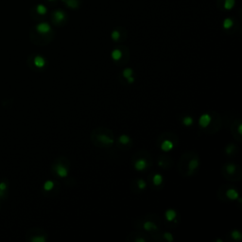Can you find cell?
<instances>
[{
  "label": "cell",
  "instance_id": "obj_10",
  "mask_svg": "<svg viewBox=\"0 0 242 242\" xmlns=\"http://www.w3.org/2000/svg\"><path fill=\"white\" fill-rule=\"evenodd\" d=\"M53 17H54V20L57 23H61L65 19V14L63 10H56L53 14Z\"/></svg>",
  "mask_w": 242,
  "mask_h": 242
},
{
  "label": "cell",
  "instance_id": "obj_26",
  "mask_svg": "<svg viewBox=\"0 0 242 242\" xmlns=\"http://www.w3.org/2000/svg\"><path fill=\"white\" fill-rule=\"evenodd\" d=\"M111 37H112V39L113 41H117V40H119V38H120V33L118 30H113V31L112 32L111 34Z\"/></svg>",
  "mask_w": 242,
  "mask_h": 242
},
{
  "label": "cell",
  "instance_id": "obj_17",
  "mask_svg": "<svg viewBox=\"0 0 242 242\" xmlns=\"http://www.w3.org/2000/svg\"><path fill=\"white\" fill-rule=\"evenodd\" d=\"M183 124L184 125V126H186V127H189V126H191V125L194 123V120H193L192 118V116L190 115H186V116H184V118H183Z\"/></svg>",
  "mask_w": 242,
  "mask_h": 242
},
{
  "label": "cell",
  "instance_id": "obj_3",
  "mask_svg": "<svg viewBox=\"0 0 242 242\" xmlns=\"http://www.w3.org/2000/svg\"><path fill=\"white\" fill-rule=\"evenodd\" d=\"M54 169H55V172L57 173V175L61 178H64L68 175V170L63 165H57L55 166Z\"/></svg>",
  "mask_w": 242,
  "mask_h": 242
},
{
  "label": "cell",
  "instance_id": "obj_7",
  "mask_svg": "<svg viewBox=\"0 0 242 242\" xmlns=\"http://www.w3.org/2000/svg\"><path fill=\"white\" fill-rule=\"evenodd\" d=\"M199 165H200V162H199V159L198 158L192 159V160L189 162V164H188V172L190 173V174H192L197 168H198Z\"/></svg>",
  "mask_w": 242,
  "mask_h": 242
},
{
  "label": "cell",
  "instance_id": "obj_18",
  "mask_svg": "<svg viewBox=\"0 0 242 242\" xmlns=\"http://www.w3.org/2000/svg\"><path fill=\"white\" fill-rule=\"evenodd\" d=\"M65 2L66 6L72 8V9H75V8H78L79 6V1L78 0H63Z\"/></svg>",
  "mask_w": 242,
  "mask_h": 242
},
{
  "label": "cell",
  "instance_id": "obj_25",
  "mask_svg": "<svg viewBox=\"0 0 242 242\" xmlns=\"http://www.w3.org/2000/svg\"><path fill=\"white\" fill-rule=\"evenodd\" d=\"M137 184H138L139 189H141V190H144V189H146V187H147V183L143 179H139L137 181Z\"/></svg>",
  "mask_w": 242,
  "mask_h": 242
},
{
  "label": "cell",
  "instance_id": "obj_4",
  "mask_svg": "<svg viewBox=\"0 0 242 242\" xmlns=\"http://www.w3.org/2000/svg\"><path fill=\"white\" fill-rule=\"evenodd\" d=\"M97 140L105 146H110L113 143V139L112 137H110V136H108V135H105V134H98L97 135Z\"/></svg>",
  "mask_w": 242,
  "mask_h": 242
},
{
  "label": "cell",
  "instance_id": "obj_20",
  "mask_svg": "<svg viewBox=\"0 0 242 242\" xmlns=\"http://www.w3.org/2000/svg\"><path fill=\"white\" fill-rule=\"evenodd\" d=\"M118 140H119V142H120L121 144H123V145H127V144L130 143L131 138L129 137L128 135H126V134H121V135L119 136Z\"/></svg>",
  "mask_w": 242,
  "mask_h": 242
},
{
  "label": "cell",
  "instance_id": "obj_5",
  "mask_svg": "<svg viewBox=\"0 0 242 242\" xmlns=\"http://www.w3.org/2000/svg\"><path fill=\"white\" fill-rule=\"evenodd\" d=\"M147 162L146 159H143V158L138 159L134 164V168L137 171H142V170L147 168Z\"/></svg>",
  "mask_w": 242,
  "mask_h": 242
},
{
  "label": "cell",
  "instance_id": "obj_29",
  "mask_svg": "<svg viewBox=\"0 0 242 242\" xmlns=\"http://www.w3.org/2000/svg\"><path fill=\"white\" fill-rule=\"evenodd\" d=\"M164 236L166 239H168V241H172L173 240V236H172V234H170V233H165L164 234Z\"/></svg>",
  "mask_w": 242,
  "mask_h": 242
},
{
  "label": "cell",
  "instance_id": "obj_1",
  "mask_svg": "<svg viewBox=\"0 0 242 242\" xmlns=\"http://www.w3.org/2000/svg\"><path fill=\"white\" fill-rule=\"evenodd\" d=\"M211 120H212V117L209 113H203L200 116L199 118V125L200 127H202L203 129L207 128L209 126V124L211 123Z\"/></svg>",
  "mask_w": 242,
  "mask_h": 242
},
{
  "label": "cell",
  "instance_id": "obj_19",
  "mask_svg": "<svg viewBox=\"0 0 242 242\" xmlns=\"http://www.w3.org/2000/svg\"><path fill=\"white\" fill-rule=\"evenodd\" d=\"M36 11L38 13V14L44 15L47 13V7L43 5V4H40V5H38L36 7Z\"/></svg>",
  "mask_w": 242,
  "mask_h": 242
},
{
  "label": "cell",
  "instance_id": "obj_13",
  "mask_svg": "<svg viewBox=\"0 0 242 242\" xmlns=\"http://www.w3.org/2000/svg\"><path fill=\"white\" fill-rule=\"evenodd\" d=\"M163 181H164V179H163V176L161 175V174H154L153 177H152V183L154 185H156V186H159V185H161L162 183H163Z\"/></svg>",
  "mask_w": 242,
  "mask_h": 242
},
{
  "label": "cell",
  "instance_id": "obj_28",
  "mask_svg": "<svg viewBox=\"0 0 242 242\" xmlns=\"http://www.w3.org/2000/svg\"><path fill=\"white\" fill-rule=\"evenodd\" d=\"M225 150H226V153L227 154H231L234 151V146L233 145H229V146H227L226 147V149H225Z\"/></svg>",
  "mask_w": 242,
  "mask_h": 242
},
{
  "label": "cell",
  "instance_id": "obj_12",
  "mask_svg": "<svg viewBox=\"0 0 242 242\" xmlns=\"http://www.w3.org/2000/svg\"><path fill=\"white\" fill-rule=\"evenodd\" d=\"M143 228L146 231H153V230H157V225L152 221H146L143 224Z\"/></svg>",
  "mask_w": 242,
  "mask_h": 242
},
{
  "label": "cell",
  "instance_id": "obj_27",
  "mask_svg": "<svg viewBox=\"0 0 242 242\" xmlns=\"http://www.w3.org/2000/svg\"><path fill=\"white\" fill-rule=\"evenodd\" d=\"M31 241L32 242H45V238L44 236H35V237L31 238Z\"/></svg>",
  "mask_w": 242,
  "mask_h": 242
},
{
  "label": "cell",
  "instance_id": "obj_23",
  "mask_svg": "<svg viewBox=\"0 0 242 242\" xmlns=\"http://www.w3.org/2000/svg\"><path fill=\"white\" fill-rule=\"evenodd\" d=\"M132 74H134V71H132L131 68H125V69L123 70V77L125 79H128L129 77H131Z\"/></svg>",
  "mask_w": 242,
  "mask_h": 242
},
{
  "label": "cell",
  "instance_id": "obj_6",
  "mask_svg": "<svg viewBox=\"0 0 242 242\" xmlns=\"http://www.w3.org/2000/svg\"><path fill=\"white\" fill-rule=\"evenodd\" d=\"M160 147L163 151H166V152H168V151L171 150L173 147H174V144L172 141H170V140H165V141H163L162 144L160 145Z\"/></svg>",
  "mask_w": 242,
  "mask_h": 242
},
{
  "label": "cell",
  "instance_id": "obj_2",
  "mask_svg": "<svg viewBox=\"0 0 242 242\" xmlns=\"http://www.w3.org/2000/svg\"><path fill=\"white\" fill-rule=\"evenodd\" d=\"M36 30H37V32H39L40 34H47L50 32V30H51V26L50 25L48 24V23H45V22H43V23H40V24H38L36 26Z\"/></svg>",
  "mask_w": 242,
  "mask_h": 242
},
{
  "label": "cell",
  "instance_id": "obj_30",
  "mask_svg": "<svg viewBox=\"0 0 242 242\" xmlns=\"http://www.w3.org/2000/svg\"><path fill=\"white\" fill-rule=\"evenodd\" d=\"M7 189V184L6 183H4V182H2V183H0V191H5Z\"/></svg>",
  "mask_w": 242,
  "mask_h": 242
},
{
  "label": "cell",
  "instance_id": "obj_22",
  "mask_svg": "<svg viewBox=\"0 0 242 242\" xmlns=\"http://www.w3.org/2000/svg\"><path fill=\"white\" fill-rule=\"evenodd\" d=\"M236 166L234 164H227L226 165L227 172H228L229 174H231V175H233V174L236 172Z\"/></svg>",
  "mask_w": 242,
  "mask_h": 242
},
{
  "label": "cell",
  "instance_id": "obj_16",
  "mask_svg": "<svg viewBox=\"0 0 242 242\" xmlns=\"http://www.w3.org/2000/svg\"><path fill=\"white\" fill-rule=\"evenodd\" d=\"M234 25V21L231 18H225L223 21V29H230Z\"/></svg>",
  "mask_w": 242,
  "mask_h": 242
},
{
  "label": "cell",
  "instance_id": "obj_31",
  "mask_svg": "<svg viewBox=\"0 0 242 242\" xmlns=\"http://www.w3.org/2000/svg\"><path fill=\"white\" fill-rule=\"evenodd\" d=\"M127 79L128 83H132V82L134 81V78L132 77V76H131V77H129V78H128V79Z\"/></svg>",
  "mask_w": 242,
  "mask_h": 242
},
{
  "label": "cell",
  "instance_id": "obj_32",
  "mask_svg": "<svg viewBox=\"0 0 242 242\" xmlns=\"http://www.w3.org/2000/svg\"><path fill=\"white\" fill-rule=\"evenodd\" d=\"M241 128H242V126H241V125H239V126H238V132H239V134H241V132H242Z\"/></svg>",
  "mask_w": 242,
  "mask_h": 242
},
{
  "label": "cell",
  "instance_id": "obj_8",
  "mask_svg": "<svg viewBox=\"0 0 242 242\" xmlns=\"http://www.w3.org/2000/svg\"><path fill=\"white\" fill-rule=\"evenodd\" d=\"M226 196H227V198L230 199V200H237V199H239V194H238V192L236 190V189H234V188H230L227 190L226 192Z\"/></svg>",
  "mask_w": 242,
  "mask_h": 242
},
{
  "label": "cell",
  "instance_id": "obj_14",
  "mask_svg": "<svg viewBox=\"0 0 242 242\" xmlns=\"http://www.w3.org/2000/svg\"><path fill=\"white\" fill-rule=\"evenodd\" d=\"M111 57L113 61H119L121 59V57H122V52H121V50L118 48L113 49L111 53Z\"/></svg>",
  "mask_w": 242,
  "mask_h": 242
},
{
  "label": "cell",
  "instance_id": "obj_33",
  "mask_svg": "<svg viewBox=\"0 0 242 242\" xmlns=\"http://www.w3.org/2000/svg\"><path fill=\"white\" fill-rule=\"evenodd\" d=\"M49 1H54V0H49Z\"/></svg>",
  "mask_w": 242,
  "mask_h": 242
},
{
  "label": "cell",
  "instance_id": "obj_21",
  "mask_svg": "<svg viewBox=\"0 0 242 242\" xmlns=\"http://www.w3.org/2000/svg\"><path fill=\"white\" fill-rule=\"evenodd\" d=\"M53 187H54V183H53V182L50 181V180L47 181L44 184V189L45 191H51L53 189Z\"/></svg>",
  "mask_w": 242,
  "mask_h": 242
},
{
  "label": "cell",
  "instance_id": "obj_9",
  "mask_svg": "<svg viewBox=\"0 0 242 242\" xmlns=\"http://www.w3.org/2000/svg\"><path fill=\"white\" fill-rule=\"evenodd\" d=\"M33 63L38 68H43L45 65V60L42 56H36L33 60Z\"/></svg>",
  "mask_w": 242,
  "mask_h": 242
},
{
  "label": "cell",
  "instance_id": "obj_11",
  "mask_svg": "<svg viewBox=\"0 0 242 242\" xmlns=\"http://www.w3.org/2000/svg\"><path fill=\"white\" fill-rule=\"evenodd\" d=\"M165 216H166V220H168V221H172V220H174V219L176 218L177 213H176L175 210L169 209V210H168V211H166Z\"/></svg>",
  "mask_w": 242,
  "mask_h": 242
},
{
  "label": "cell",
  "instance_id": "obj_24",
  "mask_svg": "<svg viewBox=\"0 0 242 242\" xmlns=\"http://www.w3.org/2000/svg\"><path fill=\"white\" fill-rule=\"evenodd\" d=\"M231 236H232L234 240H239L241 239V233L239 232V231H237V230H234L232 233H231Z\"/></svg>",
  "mask_w": 242,
  "mask_h": 242
},
{
  "label": "cell",
  "instance_id": "obj_15",
  "mask_svg": "<svg viewBox=\"0 0 242 242\" xmlns=\"http://www.w3.org/2000/svg\"><path fill=\"white\" fill-rule=\"evenodd\" d=\"M234 4H236V0H224V4H223V7H224V9L229 10H232Z\"/></svg>",
  "mask_w": 242,
  "mask_h": 242
}]
</instances>
